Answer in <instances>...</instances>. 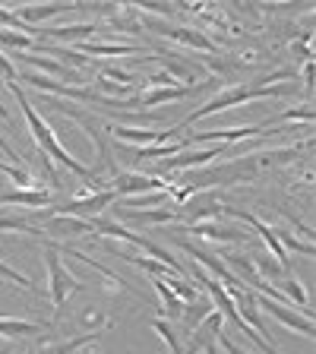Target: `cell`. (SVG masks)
<instances>
[{
	"label": "cell",
	"mask_w": 316,
	"mask_h": 354,
	"mask_svg": "<svg viewBox=\"0 0 316 354\" xmlns=\"http://www.w3.org/2000/svg\"><path fill=\"white\" fill-rule=\"evenodd\" d=\"M7 88L13 92V98H16V104H19V111H22V118H26V127L32 130V136H35V146H38V152L44 155V158H51V162H60L64 168H70L76 177H82V180H89V184L95 187V190H108L104 187V180H98V171H92V168H86L82 162H76L73 155L66 152L64 146L57 142V136H54V130H51V124L41 118L35 111V104L26 98V92H22L16 82H7Z\"/></svg>",
	"instance_id": "obj_1"
},
{
	"label": "cell",
	"mask_w": 316,
	"mask_h": 354,
	"mask_svg": "<svg viewBox=\"0 0 316 354\" xmlns=\"http://www.w3.org/2000/svg\"><path fill=\"white\" fill-rule=\"evenodd\" d=\"M291 92H297V86L295 82H288V86H263V82H253V86H231V88H225V92H219V95H212L203 108H196V111H190L184 120L177 127H171L174 133H180L184 127H190V124H196V120H203V118H209V114H215V111H225V108H234V104H243V102H266V98H285V95H291Z\"/></svg>",
	"instance_id": "obj_2"
},
{
	"label": "cell",
	"mask_w": 316,
	"mask_h": 354,
	"mask_svg": "<svg viewBox=\"0 0 316 354\" xmlns=\"http://www.w3.org/2000/svg\"><path fill=\"white\" fill-rule=\"evenodd\" d=\"M44 266H48V295H51L54 310H60L66 304V297L73 295V291H80V279L64 266L60 250L54 243L44 247Z\"/></svg>",
	"instance_id": "obj_3"
},
{
	"label": "cell",
	"mask_w": 316,
	"mask_h": 354,
	"mask_svg": "<svg viewBox=\"0 0 316 354\" xmlns=\"http://www.w3.org/2000/svg\"><path fill=\"white\" fill-rule=\"evenodd\" d=\"M174 180H165V177H155V174H124L118 171L114 180H111V190L120 196H142V193H155V190H171Z\"/></svg>",
	"instance_id": "obj_4"
},
{
	"label": "cell",
	"mask_w": 316,
	"mask_h": 354,
	"mask_svg": "<svg viewBox=\"0 0 316 354\" xmlns=\"http://www.w3.org/2000/svg\"><path fill=\"white\" fill-rule=\"evenodd\" d=\"M140 29H152L158 32V35L171 38V41H180L187 44V48H199V51H215V41L209 35H203L199 29H184V26H171V22H155L146 16V22H142Z\"/></svg>",
	"instance_id": "obj_5"
},
{
	"label": "cell",
	"mask_w": 316,
	"mask_h": 354,
	"mask_svg": "<svg viewBox=\"0 0 316 354\" xmlns=\"http://www.w3.org/2000/svg\"><path fill=\"white\" fill-rule=\"evenodd\" d=\"M114 203H118V193L108 187V190H95V193H89V196L70 199L64 206L51 209L48 215H95V212H104L108 206H114Z\"/></svg>",
	"instance_id": "obj_6"
},
{
	"label": "cell",
	"mask_w": 316,
	"mask_h": 354,
	"mask_svg": "<svg viewBox=\"0 0 316 354\" xmlns=\"http://www.w3.org/2000/svg\"><path fill=\"white\" fill-rule=\"evenodd\" d=\"M219 155H225V146H209V149H184V152L177 155H168V158H162L158 162V171H190V168H199V165H209L215 162Z\"/></svg>",
	"instance_id": "obj_7"
},
{
	"label": "cell",
	"mask_w": 316,
	"mask_h": 354,
	"mask_svg": "<svg viewBox=\"0 0 316 354\" xmlns=\"http://www.w3.org/2000/svg\"><path fill=\"white\" fill-rule=\"evenodd\" d=\"M177 247H180L184 253H190V257L196 259V263L206 266V269H209L206 275H215V279H221V288H225V291H234V288H247L234 272H231L228 266L221 263V259H215L212 253H206V250H199V247H193L190 241H177Z\"/></svg>",
	"instance_id": "obj_8"
},
{
	"label": "cell",
	"mask_w": 316,
	"mask_h": 354,
	"mask_svg": "<svg viewBox=\"0 0 316 354\" xmlns=\"http://www.w3.org/2000/svg\"><path fill=\"white\" fill-rule=\"evenodd\" d=\"M228 215H234V218H243L247 225H250L253 231H257L259 237H263V243H266V250L275 257V263L281 266V272L285 275H291V263H288V257H285V247L279 243V237H275V228H269L266 221H259L257 215H247V212H237V209H228Z\"/></svg>",
	"instance_id": "obj_9"
},
{
	"label": "cell",
	"mask_w": 316,
	"mask_h": 354,
	"mask_svg": "<svg viewBox=\"0 0 316 354\" xmlns=\"http://www.w3.org/2000/svg\"><path fill=\"white\" fill-rule=\"evenodd\" d=\"M257 304H263L266 313H269L272 319H279L281 326H288V329H295V332H304V335H313V319L310 317H304V313H297V310L285 307V304L269 301V297H259V295H257Z\"/></svg>",
	"instance_id": "obj_10"
},
{
	"label": "cell",
	"mask_w": 316,
	"mask_h": 354,
	"mask_svg": "<svg viewBox=\"0 0 316 354\" xmlns=\"http://www.w3.org/2000/svg\"><path fill=\"white\" fill-rule=\"evenodd\" d=\"M114 136H118L120 142H133V146H158V142H174L177 133L174 130H136V127H108Z\"/></svg>",
	"instance_id": "obj_11"
},
{
	"label": "cell",
	"mask_w": 316,
	"mask_h": 354,
	"mask_svg": "<svg viewBox=\"0 0 316 354\" xmlns=\"http://www.w3.org/2000/svg\"><path fill=\"white\" fill-rule=\"evenodd\" d=\"M73 10H82V3H29V7H19V22L22 26H32L38 29V22L54 19L60 13H73Z\"/></svg>",
	"instance_id": "obj_12"
},
{
	"label": "cell",
	"mask_w": 316,
	"mask_h": 354,
	"mask_svg": "<svg viewBox=\"0 0 316 354\" xmlns=\"http://www.w3.org/2000/svg\"><path fill=\"white\" fill-rule=\"evenodd\" d=\"M190 234L193 237H206V241H215V243H241V241L250 237V231L225 228V225H219V221H193Z\"/></svg>",
	"instance_id": "obj_13"
},
{
	"label": "cell",
	"mask_w": 316,
	"mask_h": 354,
	"mask_svg": "<svg viewBox=\"0 0 316 354\" xmlns=\"http://www.w3.org/2000/svg\"><path fill=\"white\" fill-rule=\"evenodd\" d=\"M92 225L86 218H76V215H48L41 234L48 237H76V234H89Z\"/></svg>",
	"instance_id": "obj_14"
},
{
	"label": "cell",
	"mask_w": 316,
	"mask_h": 354,
	"mask_svg": "<svg viewBox=\"0 0 316 354\" xmlns=\"http://www.w3.org/2000/svg\"><path fill=\"white\" fill-rule=\"evenodd\" d=\"M221 323H225V319H221V313H219V310H212V313H209V317L203 319V323H199L196 329L190 332L193 339H190V345L184 348V354H199V351H203V348H206V345H212V342L219 339Z\"/></svg>",
	"instance_id": "obj_15"
},
{
	"label": "cell",
	"mask_w": 316,
	"mask_h": 354,
	"mask_svg": "<svg viewBox=\"0 0 316 354\" xmlns=\"http://www.w3.org/2000/svg\"><path fill=\"white\" fill-rule=\"evenodd\" d=\"M98 32L95 22H76V26H54V29H38V38L51 41H86Z\"/></svg>",
	"instance_id": "obj_16"
},
{
	"label": "cell",
	"mask_w": 316,
	"mask_h": 354,
	"mask_svg": "<svg viewBox=\"0 0 316 354\" xmlns=\"http://www.w3.org/2000/svg\"><path fill=\"white\" fill-rule=\"evenodd\" d=\"M48 203H51V190H38V187L0 193V206H48Z\"/></svg>",
	"instance_id": "obj_17"
},
{
	"label": "cell",
	"mask_w": 316,
	"mask_h": 354,
	"mask_svg": "<svg viewBox=\"0 0 316 354\" xmlns=\"http://www.w3.org/2000/svg\"><path fill=\"white\" fill-rule=\"evenodd\" d=\"M120 218L136 221V225H171V221H177V215L171 206H165V209H120Z\"/></svg>",
	"instance_id": "obj_18"
},
{
	"label": "cell",
	"mask_w": 316,
	"mask_h": 354,
	"mask_svg": "<svg viewBox=\"0 0 316 354\" xmlns=\"http://www.w3.org/2000/svg\"><path fill=\"white\" fill-rule=\"evenodd\" d=\"M196 92V86H165V88H146L140 95V104L146 108H155V104H165V102H177V98H187Z\"/></svg>",
	"instance_id": "obj_19"
},
{
	"label": "cell",
	"mask_w": 316,
	"mask_h": 354,
	"mask_svg": "<svg viewBox=\"0 0 316 354\" xmlns=\"http://www.w3.org/2000/svg\"><path fill=\"white\" fill-rule=\"evenodd\" d=\"M80 51L86 57H130V54H140L136 44H102V41H82Z\"/></svg>",
	"instance_id": "obj_20"
},
{
	"label": "cell",
	"mask_w": 316,
	"mask_h": 354,
	"mask_svg": "<svg viewBox=\"0 0 316 354\" xmlns=\"http://www.w3.org/2000/svg\"><path fill=\"white\" fill-rule=\"evenodd\" d=\"M152 285H155V291H158V297H162V310H165V313H168L171 319H177V317H180V313H184V307H187V304L180 301V297H177L168 285H165V279H152Z\"/></svg>",
	"instance_id": "obj_21"
},
{
	"label": "cell",
	"mask_w": 316,
	"mask_h": 354,
	"mask_svg": "<svg viewBox=\"0 0 316 354\" xmlns=\"http://www.w3.org/2000/svg\"><path fill=\"white\" fill-rule=\"evenodd\" d=\"M35 38L32 35H26V32H19V29H0V48H7V51H32L35 48Z\"/></svg>",
	"instance_id": "obj_22"
},
{
	"label": "cell",
	"mask_w": 316,
	"mask_h": 354,
	"mask_svg": "<svg viewBox=\"0 0 316 354\" xmlns=\"http://www.w3.org/2000/svg\"><path fill=\"white\" fill-rule=\"evenodd\" d=\"M95 339H98V332H82L76 339H64V342H57V345H44L41 354H76L82 345H92Z\"/></svg>",
	"instance_id": "obj_23"
},
{
	"label": "cell",
	"mask_w": 316,
	"mask_h": 354,
	"mask_svg": "<svg viewBox=\"0 0 316 354\" xmlns=\"http://www.w3.org/2000/svg\"><path fill=\"white\" fill-rule=\"evenodd\" d=\"M41 332L38 323H29V319H13V317H0V335L7 339H19V335H35Z\"/></svg>",
	"instance_id": "obj_24"
},
{
	"label": "cell",
	"mask_w": 316,
	"mask_h": 354,
	"mask_svg": "<svg viewBox=\"0 0 316 354\" xmlns=\"http://www.w3.org/2000/svg\"><path fill=\"white\" fill-rule=\"evenodd\" d=\"M120 257L124 259H130L133 266H140V269H146L149 275H152V279H168V275H174L168 269V266L165 263H158V259H146V257H133V253H120ZM177 279H180V275H177Z\"/></svg>",
	"instance_id": "obj_25"
},
{
	"label": "cell",
	"mask_w": 316,
	"mask_h": 354,
	"mask_svg": "<svg viewBox=\"0 0 316 354\" xmlns=\"http://www.w3.org/2000/svg\"><path fill=\"white\" fill-rule=\"evenodd\" d=\"M41 51L44 54H54V57H57L64 66H70V70H73V66H86L89 64L86 54H76V51H70V48H60V44H44Z\"/></svg>",
	"instance_id": "obj_26"
},
{
	"label": "cell",
	"mask_w": 316,
	"mask_h": 354,
	"mask_svg": "<svg viewBox=\"0 0 316 354\" xmlns=\"http://www.w3.org/2000/svg\"><path fill=\"white\" fill-rule=\"evenodd\" d=\"M152 329H155V332H158V335H162V339H165V345L171 348V354H184V345H180V339H177V332L171 329V323H168V319H162V317H158V319H152Z\"/></svg>",
	"instance_id": "obj_27"
},
{
	"label": "cell",
	"mask_w": 316,
	"mask_h": 354,
	"mask_svg": "<svg viewBox=\"0 0 316 354\" xmlns=\"http://www.w3.org/2000/svg\"><path fill=\"white\" fill-rule=\"evenodd\" d=\"M0 279H7V281H13V285H22V288H29V291H35V281H32L26 272H19V269H13V266H7L3 259H0Z\"/></svg>",
	"instance_id": "obj_28"
},
{
	"label": "cell",
	"mask_w": 316,
	"mask_h": 354,
	"mask_svg": "<svg viewBox=\"0 0 316 354\" xmlns=\"http://www.w3.org/2000/svg\"><path fill=\"white\" fill-rule=\"evenodd\" d=\"M275 237H279V243H281V247H285V250H288V247H291V250H297V253H304V257H313V243H310V241H297V237H291V234H279V231H275Z\"/></svg>",
	"instance_id": "obj_29"
},
{
	"label": "cell",
	"mask_w": 316,
	"mask_h": 354,
	"mask_svg": "<svg viewBox=\"0 0 316 354\" xmlns=\"http://www.w3.org/2000/svg\"><path fill=\"white\" fill-rule=\"evenodd\" d=\"M0 174L13 177L19 187H32V174L26 168H19V165H10V162H0Z\"/></svg>",
	"instance_id": "obj_30"
},
{
	"label": "cell",
	"mask_w": 316,
	"mask_h": 354,
	"mask_svg": "<svg viewBox=\"0 0 316 354\" xmlns=\"http://www.w3.org/2000/svg\"><path fill=\"white\" fill-rule=\"evenodd\" d=\"M102 76H108V80H114L118 86H124V88H130L133 86V73H124V70H114V66H104L102 70Z\"/></svg>",
	"instance_id": "obj_31"
},
{
	"label": "cell",
	"mask_w": 316,
	"mask_h": 354,
	"mask_svg": "<svg viewBox=\"0 0 316 354\" xmlns=\"http://www.w3.org/2000/svg\"><path fill=\"white\" fill-rule=\"evenodd\" d=\"M0 73H3V80H7V82H16V80H19V73H16V64H13V60H10L3 51H0Z\"/></svg>",
	"instance_id": "obj_32"
},
{
	"label": "cell",
	"mask_w": 316,
	"mask_h": 354,
	"mask_svg": "<svg viewBox=\"0 0 316 354\" xmlns=\"http://www.w3.org/2000/svg\"><path fill=\"white\" fill-rule=\"evenodd\" d=\"M82 323L95 326V332H98V329H104V326H108V319H104L102 313H95V310H89V313H82Z\"/></svg>",
	"instance_id": "obj_33"
},
{
	"label": "cell",
	"mask_w": 316,
	"mask_h": 354,
	"mask_svg": "<svg viewBox=\"0 0 316 354\" xmlns=\"http://www.w3.org/2000/svg\"><path fill=\"white\" fill-rule=\"evenodd\" d=\"M301 80H304V86H307V88H313V60H304Z\"/></svg>",
	"instance_id": "obj_34"
},
{
	"label": "cell",
	"mask_w": 316,
	"mask_h": 354,
	"mask_svg": "<svg viewBox=\"0 0 316 354\" xmlns=\"http://www.w3.org/2000/svg\"><path fill=\"white\" fill-rule=\"evenodd\" d=\"M203 354H221L219 342H212V345H206V348H203Z\"/></svg>",
	"instance_id": "obj_35"
},
{
	"label": "cell",
	"mask_w": 316,
	"mask_h": 354,
	"mask_svg": "<svg viewBox=\"0 0 316 354\" xmlns=\"http://www.w3.org/2000/svg\"><path fill=\"white\" fill-rule=\"evenodd\" d=\"M0 354H13V348H10L7 342H0Z\"/></svg>",
	"instance_id": "obj_36"
},
{
	"label": "cell",
	"mask_w": 316,
	"mask_h": 354,
	"mask_svg": "<svg viewBox=\"0 0 316 354\" xmlns=\"http://www.w3.org/2000/svg\"><path fill=\"white\" fill-rule=\"evenodd\" d=\"M0 118H3V120H7V124H10V111L3 108V104H0Z\"/></svg>",
	"instance_id": "obj_37"
}]
</instances>
